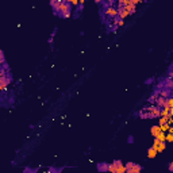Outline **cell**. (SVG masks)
<instances>
[{
    "mask_svg": "<svg viewBox=\"0 0 173 173\" xmlns=\"http://www.w3.org/2000/svg\"><path fill=\"white\" fill-rule=\"evenodd\" d=\"M108 170L111 173H126V168L122 161H114L111 165H108Z\"/></svg>",
    "mask_w": 173,
    "mask_h": 173,
    "instance_id": "1",
    "label": "cell"
},
{
    "mask_svg": "<svg viewBox=\"0 0 173 173\" xmlns=\"http://www.w3.org/2000/svg\"><path fill=\"white\" fill-rule=\"evenodd\" d=\"M72 14V6L69 2H61V7H60V12H58V15H61L64 18H68Z\"/></svg>",
    "mask_w": 173,
    "mask_h": 173,
    "instance_id": "2",
    "label": "cell"
},
{
    "mask_svg": "<svg viewBox=\"0 0 173 173\" xmlns=\"http://www.w3.org/2000/svg\"><path fill=\"white\" fill-rule=\"evenodd\" d=\"M125 168H126V173H139L142 170V166L137 165L134 162H127L125 165Z\"/></svg>",
    "mask_w": 173,
    "mask_h": 173,
    "instance_id": "3",
    "label": "cell"
},
{
    "mask_svg": "<svg viewBox=\"0 0 173 173\" xmlns=\"http://www.w3.org/2000/svg\"><path fill=\"white\" fill-rule=\"evenodd\" d=\"M154 150H156L157 153H161L165 150V142H161V141H158L157 138H154L153 141V146H152Z\"/></svg>",
    "mask_w": 173,
    "mask_h": 173,
    "instance_id": "4",
    "label": "cell"
},
{
    "mask_svg": "<svg viewBox=\"0 0 173 173\" xmlns=\"http://www.w3.org/2000/svg\"><path fill=\"white\" fill-rule=\"evenodd\" d=\"M150 133H152V135L156 138V137L161 133V129H160V126L158 125H154V126H152V129H150Z\"/></svg>",
    "mask_w": 173,
    "mask_h": 173,
    "instance_id": "5",
    "label": "cell"
},
{
    "mask_svg": "<svg viewBox=\"0 0 173 173\" xmlns=\"http://www.w3.org/2000/svg\"><path fill=\"white\" fill-rule=\"evenodd\" d=\"M156 156H157V152H156V150H154L153 148H149V150H148V157H149V158H154Z\"/></svg>",
    "mask_w": 173,
    "mask_h": 173,
    "instance_id": "6",
    "label": "cell"
},
{
    "mask_svg": "<svg viewBox=\"0 0 173 173\" xmlns=\"http://www.w3.org/2000/svg\"><path fill=\"white\" fill-rule=\"evenodd\" d=\"M3 65H6V58H4L3 52L0 50V66H3Z\"/></svg>",
    "mask_w": 173,
    "mask_h": 173,
    "instance_id": "7",
    "label": "cell"
},
{
    "mask_svg": "<svg viewBox=\"0 0 173 173\" xmlns=\"http://www.w3.org/2000/svg\"><path fill=\"white\" fill-rule=\"evenodd\" d=\"M172 141H173V134L172 133L165 134V142H172Z\"/></svg>",
    "mask_w": 173,
    "mask_h": 173,
    "instance_id": "8",
    "label": "cell"
},
{
    "mask_svg": "<svg viewBox=\"0 0 173 173\" xmlns=\"http://www.w3.org/2000/svg\"><path fill=\"white\" fill-rule=\"evenodd\" d=\"M98 169L99 170H108V165H106V164H100V165H98Z\"/></svg>",
    "mask_w": 173,
    "mask_h": 173,
    "instance_id": "9",
    "label": "cell"
},
{
    "mask_svg": "<svg viewBox=\"0 0 173 173\" xmlns=\"http://www.w3.org/2000/svg\"><path fill=\"white\" fill-rule=\"evenodd\" d=\"M129 142H130V143H131V142H134V141H133V137H131V135L129 137Z\"/></svg>",
    "mask_w": 173,
    "mask_h": 173,
    "instance_id": "10",
    "label": "cell"
}]
</instances>
